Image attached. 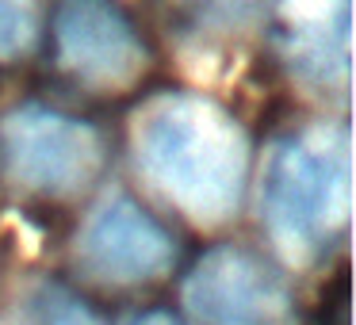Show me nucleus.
<instances>
[{
	"label": "nucleus",
	"instance_id": "1",
	"mask_svg": "<svg viewBox=\"0 0 356 325\" xmlns=\"http://www.w3.org/2000/svg\"><path fill=\"white\" fill-rule=\"evenodd\" d=\"M138 172L192 222L218 226L238 210L249 146L238 119L207 96L161 92L134 111Z\"/></svg>",
	"mask_w": 356,
	"mask_h": 325
},
{
	"label": "nucleus",
	"instance_id": "2",
	"mask_svg": "<svg viewBox=\"0 0 356 325\" xmlns=\"http://www.w3.org/2000/svg\"><path fill=\"white\" fill-rule=\"evenodd\" d=\"M268 238L291 264H310L353 210V138L341 123H314L276 142L261 180Z\"/></svg>",
	"mask_w": 356,
	"mask_h": 325
},
{
	"label": "nucleus",
	"instance_id": "3",
	"mask_svg": "<svg viewBox=\"0 0 356 325\" xmlns=\"http://www.w3.org/2000/svg\"><path fill=\"white\" fill-rule=\"evenodd\" d=\"M4 165L16 184L42 195H73L104 165V142L85 119L27 103L4 119Z\"/></svg>",
	"mask_w": 356,
	"mask_h": 325
},
{
	"label": "nucleus",
	"instance_id": "4",
	"mask_svg": "<svg viewBox=\"0 0 356 325\" xmlns=\"http://www.w3.org/2000/svg\"><path fill=\"white\" fill-rule=\"evenodd\" d=\"M184 306L200 325H299L287 283L241 245L211 249L195 264Z\"/></svg>",
	"mask_w": 356,
	"mask_h": 325
},
{
	"label": "nucleus",
	"instance_id": "5",
	"mask_svg": "<svg viewBox=\"0 0 356 325\" xmlns=\"http://www.w3.org/2000/svg\"><path fill=\"white\" fill-rule=\"evenodd\" d=\"M54 42L62 65L92 88H131L149 65V50L111 0H62Z\"/></svg>",
	"mask_w": 356,
	"mask_h": 325
},
{
	"label": "nucleus",
	"instance_id": "6",
	"mask_svg": "<svg viewBox=\"0 0 356 325\" xmlns=\"http://www.w3.org/2000/svg\"><path fill=\"white\" fill-rule=\"evenodd\" d=\"M77 264L100 283H142L172 264V238L131 195H108L77 238Z\"/></svg>",
	"mask_w": 356,
	"mask_h": 325
},
{
	"label": "nucleus",
	"instance_id": "7",
	"mask_svg": "<svg viewBox=\"0 0 356 325\" xmlns=\"http://www.w3.org/2000/svg\"><path fill=\"white\" fill-rule=\"evenodd\" d=\"M287 62L314 88H345L353 58V8L348 0H284Z\"/></svg>",
	"mask_w": 356,
	"mask_h": 325
},
{
	"label": "nucleus",
	"instance_id": "8",
	"mask_svg": "<svg viewBox=\"0 0 356 325\" xmlns=\"http://www.w3.org/2000/svg\"><path fill=\"white\" fill-rule=\"evenodd\" d=\"M8 325H96V322L70 291L42 283L16 302Z\"/></svg>",
	"mask_w": 356,
	"mask_h": 325
},
{
	"label": "nucleus",
	"instance_id": "9",
	"mask_svg": "<svg viewBox=\"0 0 356 325\" xmlns=\"http://www.w3.org/2000/svg\"><path fill=\"white\" fill-rule=\"evenodd\" d=\"M39 39V4L35 0H0V58L27 54Z\"/></svg>",
	"mask_w": 356,
	"mask_h": 325
},
{
	"label": "nucleus",
	"instance_id": "10",
	"mask_svg": "<svg viewBox=\"0 0 356 325\" xmlns=\"http://www.w3.org/2000/svg\"><path fill=\"white\" fill-rule=\"evenodd\" d=\"M131 325H177V322H172L169 314H142V317H134Z\"/></svg>",
	"mask_w": 356,
	"mask_h": 325
}]
</instances>
